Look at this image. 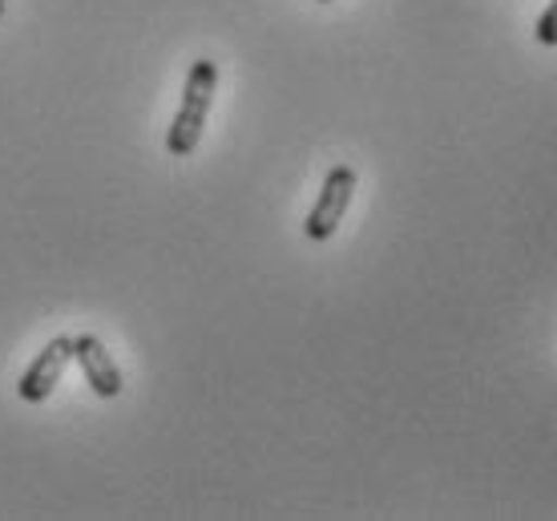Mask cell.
<instances>
[{"label": "cell", "mask_w": 557, "mask_h": 521, "mask_svg": "<svg viewBox=\"0 0 557 521\" xmlns=\"http://www.w3.org/2000/svg\"><path fill=\"white\" fill-rule=\"evenodd\" d=\"M214 89H219V65L210 57H198L190 73H186V89H182V106L170 122L166 134V154L170 158H186L198 150L202 141V129H207L210 106H214Z\"/></svg>", "instance_id": "6da1fadb"}, {"label": "cell", "mask_w": 557, "mask_h": 521, "mask_svg": "<svg viewBox=\"0 0 557 521\" xmlns=\"http://www.w3.org/2000/svg\"><path fill=\"white\" fill-rule=\"evenodd\" d=\"M356 186H360V178H356V170L351 166H332L327 170V178H323V190L320 198H315V207H311V214H307V239L311 243H327L339 231V223H344V214H348L351 198H356Z\"/></svg>", "instance_id": "7a4b0ae2"}, {"label": "cell", "mask_w": 557, "mask_h": 521, "mask_svg": "<svg viewBox=\"0 0 557 521\" xmlns=\"http://www.w3.org/2000/svg\"><path fill=\"white\" fill-rule=\"evenodd\" d=\"M73 360V336H57L41 356H33V364L25 368L21 376V396L28 405H41L57 393V384L65 376V368Z\"/></svg>", "instance_id": "3957f363"}, {"label": "cell", "mask_w": 557, "mask_h": 521, "mask_svg": "<svg viewBox=\"0 0 557 521\" xmlns=\"http://www.w3.org/2000/svg\"><path fill=\"white\" fill-rule=\"evenodd\" d=\"M73 360L82 364L85 384L101 400H113V396L122 393V368L113 364V356L106 352V344L98 336H73Z\"/></svg>", "instance_id": "277c9868"}, {"label": "cell", "mask_w": 557, "mask_h": 521, "mask_svg": "<svg viewBox=\"0 0 557 521\" xmlns=\"http://www.w3.org/2000/svg\"><path fill=\"white\" fill-rule=\"evenodd\" d=\"M537 41L549 45V49L557 45V0H549V9L537 16Z\"/></svg>", "instance_id": "5b68a950"}, {"label": "cell", "mask_w": 557, "mask_h": 521, "mask_svg": "<svg viewBox=\"0 0 557 521\" xmlns=\"http://www.w3.org/2000/svg\"><path fill=\"white\" fill-rule=\"evenodd\" d=\"M0 16H4V0H0Z\"/></svg>", "instance_id": "8992f818"}, {"label": "cell", "mask_w": 557, "mask_h": 521, "mask_svg": "<svg viewBox=\"0 0 557 521\" xmlns=\"http://www.w3.org/2000/svg\"><path fill=\"white\" fill-rule=\"evenodd\" d=\"M315 4H332V0H315Z\"/></svg>", "instance_id": "52a82bcc"}]
</instances>
